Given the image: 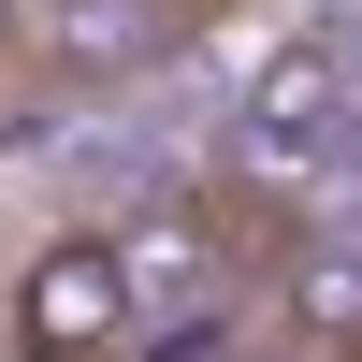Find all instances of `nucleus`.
I'll return each mask as SVG.
<instances>
[{"mask_svg":"<svg viewBox=\"0 0 362 362\" xmlns=\"http://www.w3.org/2000/svg\"><path fill=\"white\" fill-rule=\"evenodd\" d=\"M29 44H44L58 87H145V58L189 44V0H44Z\"/></svg>","mask_w":362,"mask_h":362,"instance_id":"5","label":"nucleus"},{"mask_svg":"<svg viewBox=\"0 0 362 362\" xmlns=\"http://www.w3.org/2000/svg\"><path fill=\"white\" fill-rule=\"evenodd\" d=\"M276 203L247 218V189H160L145 218H116V276H131V348L145 362H203L247 319L261 261H276Z\"/></svg>","mask_w":362,"mask_h":362,"instance_id":"1","label":"nucleus"},{"mask_svg":"<svg viewBox=\"0 0 362 362\" xmlns=\"http://www.w3.org/2000/svg\"><path fill=\"white\" fill-rule=\"evenodd\" d=\"M29 15H44V0H0V58H15V44H29Z\"/></svg>","mask_w":362,"mask_h":362,"instance_id":"6","label":"nucleus"},{"mask_svg":"<svg viewBox=\"0 0 362 362\" xmlns=\"http://www.w3.org/2000/svg\"><path fill=\"white\" fill-rule=\"evenodd\" d=\"M348 362H362V348H348Z\"/></svg>","mask_w":362,"mask_h":362,"instance_id":"7","label":"nucleus"},{"mask_svg":"<svg viewBox=\"0 0 362 362\" xmlns=\"http://www.w3.org/2000/svg\"><path fill=\"white\" fill-rule=\"evenodd\" d=\"M261 319H276L290 362H348V348H362V232L290 218L276 261H261Z\"/></svg>","mask_w":362,"mask_h":362,"instance_id":"4","label":"nucleus"},{"mask_svg":"<svg viewBox=\"0 0 362 362\" xmlns=\"http://www.w3.org/2000/svg\"><path fill=\"white\" fill-rule=\"evenodd\" d=\"M348 160H362V87H348L334 44H276L247 87H232V189H247V203L305 218Z\"/></svg>","mask_w":362,"mask_h":362,"instance_id":"2","label":"nucleus"},{"mask_svg":"<svg viewBox=\"0 0 362 362\" xmlns=\"http://www.w3.org/2000/svg\"><path fill=\"white\" fill-rule=\"evenodd\" d=\"M0 348H15V362H116V348H131L116 232H44V247L0 276Z\"/></svg>","mask_w":362,"mask_h":362,"instance_id":"3","label":"nucleus"},{"mask_svg":"<svg viewBox=\"0 0 362 362\" xmlns=\"http://www.w3.org/2000/svg\"><path fill=\"white\" fill-rule=\"evenodd\" d=\"M276 362H290V348H276Z\"/></svg>","mask_w":362,"mask_h":362,"instance_id":"8","label":"nucleus"}]
</instances>
